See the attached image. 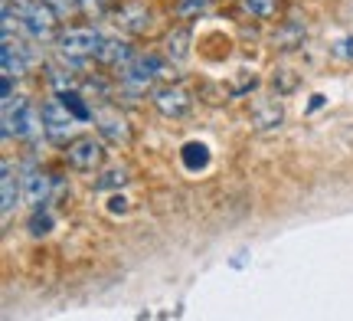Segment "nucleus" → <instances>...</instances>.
Masks as SVG:
<instances>
[{
	"label": "nucleus",
	"instance_id": "f257e3e1",
	"mask_svg": "<svg viewBox=\"0 0 353 321\" xmlns=\"http://www.w3.org/2000/svg\"><path fill=\"white\" fill-rule=\"evenodd\" d=\"M43 128V115L26 99H3V138H33Z\"/></svg>",
	"mask_w": 353,
	"mask_h": 321
},
{
	"label": "nucleus",
	"instance_id": "f03ea898",
	"mask_svg": "<svg viewBox=\"0 0 353 321\" xmlns=\"http://www.w3.org/2000/svg\"><path fill=\"white\" fill-rule=\"evenodd\" d=\"M101 33L92 26H72L59 37V52L65 59H88V56H99L101 50Z\"/></svg>",
	"mask_w": 353,
	"mask_h": 321
},
{
	"label": "nucleus",
	"instance_id": "7ed1b4c3",
	"mask_svg": "<svg viewBox=\"0 0 353 321\" xmlns=\"http://www.w3.org/2000/svg\"><path fill=\"white\" fill-rule=\"evenodd\" d=\"M20 23L33 39H46L56 30V10L46 0H30L26 7H20Z\"/></svg>",
	"mask_w": 353,
	"mask_h": 321
},
{
	"label": "nucleus",
	"instance_id": "20e7f679",
	"mask_svg": "<svg viewBox=\"0 0 353 321\" xmlns=\"http://www.w3.org/2000/svg\"><path fill=\"white\" fill-rule=\"evenodd\" d=\"M43 131L50 135L52 142H65L69 135H72V128H76V115H72V108L65 102H59V99H52V102L43 105Z\"/></svg>",
	"mask_w": 353,
	"mask_h": 321
},
{
	"label": "nucleus",
	"instance_id": "39448f33",
	"mask_svg": "<svg viewBox=\"0 0 353 321\" xmlns=\"http://www.w3.org/2000/svg\"><path fill=\"white\" fill-rule=\"evenodd\" d=\"M157 76H164V66H161L157 56H134V59L125 66V82L128 86H138V89L151 86Z\"/></svg>",
	"mask_w": 353,
	"mask_h": 321
},
{
	"label": "nucleus",
	"instance_id": "423d86ee",
	"mask_svg": "<svg viewBox=\"0 0 353 321\" xmlns=\"http://www.w3.org/2000/svg\"><path fill=\"white\" fill-rule=\"evenodd\" d=\"M95 125H99L101 138L112 142V144H128V138H131L128 121L118 108H99V112H95Z\"/></svg>",
	"mask_w": 353,
	"mask_h": 321
},
{
	"label": "nucleus",
	"instance_id": "0eeeda50",
	"mask_svg": "<svg viewBox=\"0 0 353 321\" xmlns=\"http://www.w3.org/2000/svg\"><path fill=\"white\" fill-rule=\"evenodd\" d=\"M101 144L95 138H76V142L69 144V164L76 167V171H92V167L101 164Z\"/></svg>",
	"mask_w": 353,
	"mask_h": 321
},
{
	"label": "nucleus",
	"instance_id": "6e6552de",
	"mask_svg": "<svg viewBox=\"0 0 353 321\" xmlns=\"http://www.w3.org/2000/svg\"><path fill=\"white\" fill-rule=\"evenodd\" d=\"M3 76L10 79H20L26 72V66H30V56H26V46L23 43H13V33H3Z\"/></svg>",
	"mask_w": 353,
	"mask_h": 321
},
{
	"label": "nucleus",
	"instance_id": "1a4fd4ad",
	"mask_svg": "<svg viewBox=\"0 0 353 321\" xmlns=\"http://www.w3.org/2000/svg\"><path fill=\"white\" fill-rule=\"evenodd\" d=\"M154 105H157V112L164 118H180V115H187L190 95L180 86H167V89H161L154 95Z\"/></svg>",
	"mask_w": 353,
	"mask_h": 321
},
{
	"label": "nucleus",
	"instance_id": "9d476101",
	"mask_svg": "<svg viewBox=\"0 0 353 321\" xmlns=\"http://www.w3.org/2000/svg\"><path fill=\"white\" fill-rule=\"evenodd\" d=\"M118 26H125L131 33H144V30L151 26V13H148L144 3H128V7H121V13H118Z\"/></svg>",
	"mask_w": 353,
	"mask_h": 321
},
{
	"label": "nucleus",
	"instance_id": "9b49d317",
	"mask_svg": "<svg viewBox=\"0 0 353 321\" xmlns=\"http://www.w3.org/2000/svg\"><path fill=\"white\" fill-rule=\"evenodd\" d=\"M95 59H101V63L108 66H121V63H131L134 56H131V46H128L125 39H101V50Z\"/></svg>",
	"mask_w": 353,
	"mask_h": 321
},
{
	"label": "nucleus",
	"instance_id": "f8f14e48",
	"mask_svg": "<svg viewBox=\"0 0 353 321\" xmlns=\"http://www.w3.org/2000/svg\"><path fill=\"white\" fill-rule=\"evenodd\" d=\"M0 200H3V213L10 217L17 210V200H20V184L13 177L10 161H3V177H0Z\"/></svg>",
	"mask_w": 353,
	"mask_h": 321
},
{
	"label": "nucleus",
	"instance_id": "ddd939ff",
	"mask_svg": "<svg viewBox=\"0 0 353 321\" xmlns=\"http://www.w3.org/2000/svg\"><path fill=\"white\" fill-rule=\"evenodd\" d=\"M23 193L33 206H46V197H50V177H43L37 171H30L23 177Z\"/></svg>",
	"mask_w": 353,
	"mask_h": 321
},
{
	"label": "nucleus",
	"instance_id": "4468645a",
	"mask_svg": "<svg viewBox=\"0 0 353 321\" xmlns=\"http://www.w3.org/2000/svg\"><path fill=\"white\" fill-rule=\"evenodd\" d=\"M167 56L174 59V63H183L190 56V30H174L170 37H167Z\"/></svg>",
	"mask_w": 353,
	"mask_h": 321
},
{
	"label": "nucleus",
	"instance_id": "2eb2a0df",
	"mask_svg": "<svg viewBox=\"0 0 353 321\" xmlns=\"http://www.w3.org/2000/svg\"><path fill=\"white\" fill-rule=\"evenodd\" d=\"M125 184H128L125 167H112V171H105V174L95 180V187H99V191H114V187H125Z\"/></svg>",
	"mask_w": 353,
	"mask_h": 321
},
{
	"label": "nucleus",
	"instance_id": "dca6fc26",
	"mask_svg": "<svg viewBox=\"0 0 353 321\" xmlns=\"http://www.w3.org/2000/svg\"><path fill=\"white\" fill-rule=\"evenodd\" d=\"M50 230H52V217L46 213V206H37V213L30 220V233H33V236H46Z\"/></svg>",
	"mask_w": 353,
	"mask_h": 321
},
{
	"label": "nucleus",
	"instance_id": "f3484780",
	"mask_svg": "<svg viewBox=\"0 0 353 321\" xmlns=\"http://www.w3.org/2000/svg\"><path fill=\"white\" fill-rule=\"evenodd\" d=\"M206 7H210V0H180V3H176V17L193 20V17H200Z\"/></svg>",
	"mask_w": 353,
	"mask_h": 321
},
{
	"label": "nucleus",
	"instance_id": "a211bd4d",
	"mask_svg": "<svg viewBox=\"0 0 353 321\" xmlns=\"http://www.w3.org/2000/svg\"><path fill=\"white\" fill-rule=\"evenodd\" d=\"M255 125H259V128H275V125H281V105H272L268 112L255 108Z\"/></svg>",
	"mask_w": 353,
	"mask_h": 321
},
{
	"label": "nucleus",
	"instance_id": "6ab92c4d",
	"mask_svg": "<svg viewBox=\"0 0 353 321\" xmlns=\"http://www.w3.org/2000/svg\"><path fill=\"white\" fill-rule=\"evenodd\" d=\"M245 7H249L255 17H272V13H275V0H245Z\"/></svg>",
	"mask_w": 353,
	"mask_h": 321
},
{
	"label": "nucleus",
	"instance_id": "aec40b11",
	"mask_svg": "<svg viewBox=\"0 0 353 321\" xmlns=\"http://www.w3.org/2000/svg\"><path fill=\"white\" fill-rule=\"evenodd\" d=\"M46 3L56 10V17H69L76 7H82V0H46Z\"/></svg>",
	"mask_w": 353,
	"mask_h": 321
},
{
	"label": "nucleus",
	"instance_id": "412c9836",
	"mask_svg": "<svg viewBox=\"0 0 353 321\" xmlns=\"http://www.w3.org/2000/svg\"><path fill=\"white\" fill-rule=\"evenodd\" d=\"M63 102L69 105V108H72V115H76L79 121H85V118H92V112H88L85 105H82V99H79V95H65Z\"/></svg>",
	"mask_w": 353,
	"mask_h": 321
},
{
	"label": "nucleus",
	"instance_id": "4be33fe9",
	"mask_svg": "<svg viewBox=\"0 0 353 321\" xmlns=\"http://www.w3.org/2000/svg\"><path fill=\"white\" fill-rule=\"evenodd\" d=\"M334 56H341V59H353V37H343L334 43Z\"/></svg>",
	"mask_w": 353,
	"mask_h": 321
},
{
	"label": "nucleus",
	"instance_id": "5701e85b",
	"mask_svg": "<svg viewBox=\"0 0 353 321\" xmlns=\"http://www.w3.org/2000/svg\"><path fill=\"white\" fill-rule=\"evenodd\" d=\"M82 7H85V10H95V7H101V0H82Z\"/></svg>",
	"mask_w": 353,
	"mask_h": 321
},
{
	"label": "nucleus",
	"instance_id": "b1692460",
	"mask_svg": "<svg viewBox=\"0 0 353 321\" xmlns=\"http://www.w3.org/2000/svg\"><path fill=\"white\" fill-rule=\"evenodd\" d=\"M13 3H17V7H26L30 0H3V7H13Z\"/></svg>",
	"mask_w": 353,
	"mask_h": 321
}]
</instances>
